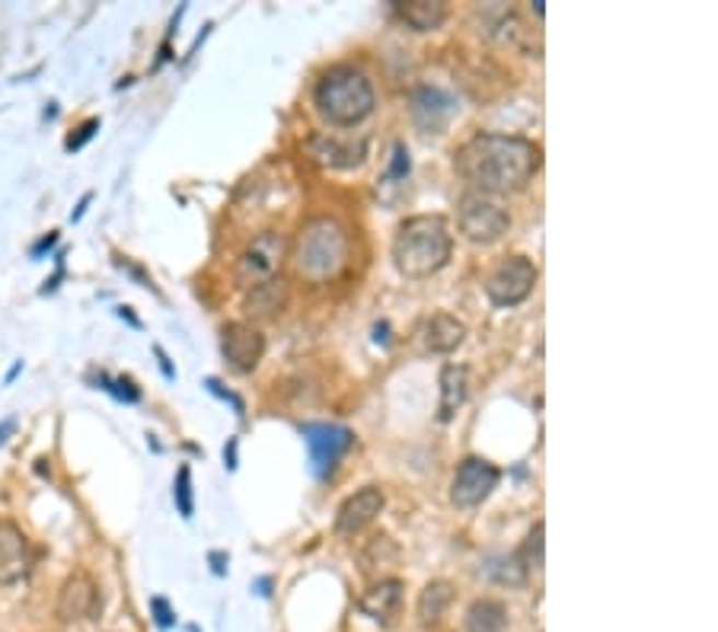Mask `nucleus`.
<instances>
[{
	"instance_id": "26",
	"label": "nucleus",
	"mask_w": 718,
	"mask_h": 632,
	"mask_svg": "<svg viewBox=\"0 0 718 632\" xmlns=\"http://www.w3.org/2000/svg\"><path fill=\"white\" fill-rule=\"evenodd\" d=\"M173 498H176V508L183 518H192L195 512V502H192V470L189 467H180L176 473V485H173Z\"/></svg>"
},
{
	"instance_id": "20",
	"label": "nucleus",
	"mask_w": 718,
	"mask_h": 632,
	"mask_svg": "<svg viewBox=\"0 0 718 632\" xmlns=\"http://www.w3.org/2000/svg\"><path fill=\"white\" fill-rule=\"evenodd\" d=\"M396 13L409 30L435 33L448 20V3L444 0H406V3H396Z\"/></svg>"
},
{
	"instance_id": "3",
	"label": "nucleus",
	"mask_w": 718,
	"mask_h": 632,
	"mask_svg": "<svg viewBox=\"0 0 718 632\" xmlns=\"http://www.w3.org/2000/svg\"><path fill=\"white\" fill-rule=\"evenodd\" d=\"M451 253H454V237L441 215H416L396 227L393 262L406 278L438 275L451 262Z\"/></svg>"
},
{
	"instance_id": "17",
	"label": "nucleus",
	"mask_w": 718,
	"mask_h": 632,
	"mask_svg": "<svg viewBox=\"0 0 718 632\" xmlns=\"http://www.w3.org/2000/svg\"><path fill=\"white\" fill-rule=\"evenodd\" d=\"M285 307H288V281H285L281 275L271 278V281L256 285V288H250L246 298H243V313H246L250 320H259V323L281 317Z\"/></svg>"
},
{
	"instance_id": "30",
	"label": "nucleus",
	"mask_w": 718,
	"mask_h": 632,
	"mask_svg": "<svg viewBox=\"0 0 718 632\" xmlns=\"http://www.w3.org/2000/svg\"><path fill=\"white\" fill-rule=\"evenodd\" d=\"M10 435H13V422L7 418V422H0V445H3V441H7Z\"/></svg>"
},
{
	"instance_id": "22",
	"label": "nucleus",
	"mask_w": 718,
	"mask_h": 632,
	"mask_svg": "<svg viewBox=\"0 0 718 632\" xmlns=\"http://www.w3.org/2000/svg\"><path fill=\"white\" fill-rule=\"evenodd\" d=\"M508 630V607L495 597H479L466 610V632H505Z\"/></svg>"
},
{
	"instance_id": "4",
	"label": "nucleus",
	"mask_w": 718,
	"mask_h": 632,
	"mask_svg": "<svg viewBox=\"0 0 718 632\" xmlns=\"http://www.w3.org/2000/svg\"><path fill=\"white\" fill-rule=\"evenodd\" d=\"M313 100H316L320 115L329 125H339V128L361 125L378 103L368 74H361L358 68H348V65H336V68H329L326 74L320 77V83L313 90Z\"/></svg>"
},
{
	"instance_id": "5",
	"label": "nucleus",
	"mask_w": 718,
	"mask_h": 632,
	"mask_svg": "<svg viewBox=\"0 0 718 632\" xmlns=\"http://www.w3.org/2000/svg\"><path fill=\"white\" fill-rule=\"evenodd\" d=\"M456 230L476 246H491L511 230V211L486 192H463L456 202Z\"/></svg>"
},
{
	"instance_id": "9",
	"label": "nucleus",
	"mask_w": 718,
	"mask_h": 632,
	"mask_svg": "<svg viewBox=\"0 0 718 632\" xmlns=\"http://www.w3.org/2000/svg\"><path fill=\"white\" fill-rule=\"evenodd\" d=\"M303 441L310 450V463L316 476H329L351 447V432L341 425H303Z\"/></svg>"
},
{
	"instance_id": "23",
	"label": "nucleus",
	"mask_w": 718,
	"mask_h": 632,
	"mask_svg": "<svg viewBox=\"0 0 718 632\" xmlns=\"http://www.w3.org/2000/svg\"><path fill=\"white\" fill-rule=\"evenodd\" d=\"M396 565H399V547H396V540L386 537V533L371 537V543L361 550V572H364V575H378V582L383 578V572H390V568H396Z\"/></svg>"
},
{
	"instance_id": "14",
	"label": "nucleus",
	"mask_w": 718,
	"mask_h": 632,
	"mask_svg": "<svg viewBox=\"0 0 718 632\" xmlns=\"http://www.w3.org/2000/svg\"><path fill=\"white\" fill-rule=\"evenodd\" d=\"M33 568V547L23 527L0 521V585H16Z\"/></svg>"
},
{
	"instance_id": "10",
	"label": "nucleus",
	"mask_w": 718,
	"mask_h": 632,
	"mask_svg": "<svg viewBox=\"0 0 718 632\" xmlns=\"http://www.w3.org/2000/svg\"><path fill=\"white\" fill-rule=\"evenodd\" d=\"M224 361L236 374H253L265 355V335L253 323H228L221 330Z\"/></svg>"
},
{
	"instance_id": "21",
	"label": "nucleus",
	"mask_w": 718,
	"mask_h": 632,
	"mask_svg": "<svg viewBox=\"0 0 718 632\" xmlns=\"http://www.w3.org/2000/svg\"><path fill=\"white\" fill-rule=\"evenodd\" d=\"M470 397V371L463 365H448L441 371V406H438V418L451 422L456 410L466 403Z\"/></svg>"
},
{
	"instance_id": "11",
	"label": "nucleus",
	"mask_w": 718,
	"mask_h": 632,
	"mask_svg": "<svg viewBox=\"0 0 718 632\" xmlns=\"http://www.w3.org/2000/svg\"><path fill=\"white\" fill-rule=\"evenodd\" d=\"M306 157L326 170H355L368 160V138H358V141H341L336 135H323V131H313L306 138Z\"/></svg>"
},
{
	"instance_id": "27",
	"label": "nucleus",
	"mask_w": 718,
	"mask_h": 632,
	"mask_svg": "<svg viewBox=\"0 0 718 632\" xmlns=\"http://www.w3.org/2000/svg\"><path fill=\"white\" fill-rule=\"evenodd\" d=\"M390 180H406L409 176V150L406 145H396L393 148V163H390Z\"/></svg>"
},
{
	"instance_id": "2",
	"label": "nucleus",
	"mask_w": 718,
	"mask_h": 632,
	"mask_svg": "<svg viewBox=\"0 0 718 632\" xmlns=\"http://www.w3.org/2000/svg\"><path fill=\"white\" fill-rule=\"evenodd\" d=\"M288 260L294 262V272L310 285H326L339 278L351 260V240L348 230L336 218H310L301 223Z\"/></svg>"
},
{
	"instance_id": "8",
	"label": "nucleus",
	"mask_w": 718,
	"mask_h": 632,
	"mask_svg": "<svg viewBox=\"0 0 718 632\" xmlns=\"http://www.w3.org/2000/svg\"><path fill=\"white\" fill-rule=\"evenodd\" d=\"M498 480H501V473L495 463L483 460V457H466L456 467L454 483H451V502L456 508H476L489 498Z\"/></svg>"
},
{
	"instance_id": "25",
	"label": "nucleus",
	"mask_w": 718,
	"mask_h": 632,
	"mask_svg": "<svg viewBox=\"0 0 718 632\" xmlns=\"http://www.w3.org/2000/svg\"><path fill=\"white\" fill-rule=\"evenodd\" d=\"M489 575L498 582V585H508V588H521V585H528V572L521 568L518 556L498 559V562L489 568Z\"/></svg>"
},
{
	"instance_id": "12",
	"label": "nucleus",
	"mask_w": 718,
	"mask_h": 632,
	"mask_svg": "<svg viewBox=\"0 0 718 632\" xmlns=\"http://www.w3.org/2000/svg\"><path fill=\"white\" fill-rule=\"evenodd\" d=\"M55 613H58L61 623H80V620L100 613V585L93 582L90 572L68 575V582H65L61 591H58Z\"/></svg>"
},
{
	"instance_id": "28",
	"label": "nucleus",
	"mask_w": 718,
	"mask_h": 632,
	"mask_svg": "<svg viewBox=\"0 0 718 632\" xmlns=\"http://www.w3.org/2000/svg\"><path fill=\"white\" fill-rule=\"evenodd\" d=\"M151 610L153 617H157V627H160V630H170V627L176 623V617H173V610H170V604H166L163 597H153Z\"/></svg>"
},
{
	"instance_id": "6",
	"label": "nucleus",
	"mask_w": 718,
	"mask_h": 632,
	"mask_svg": "<svg viewBox=\"0 0 718 632\" xmlns=\"http://www.w3.org/2000/svg\"><path fill=\"white\" fill-rule=\"evenodd\" d=\"M288 250H291V243L281 230H259L236 260V285L243 291H250L263 281L278 278L281 265L288 260Z\"/></svg>"
},
{
	"instance_id": "16",
	"label": "nucleus",
	"mask_w": 718,
	"mask_h": 632,
	"mask_svg": "<svg viewBox=\"0 0 718 632\" xmlns=\"http://www.w3.org/2000/svg\"><path fill=\"white\" fill-rule=\"evenodd\" d=\"M403 591H406V585L399 578H380L361 597V613L378 620L380 627H393V620L399 617V607H403Z\"/></svg>"
},
{
	"instance_id": "24",
	"label": "nucleus",
	"mask_w": 718,
	"mask_h": 632,
	"mask_svg": "<svg viewBox=\"0 0 718 632\" xmlns=\"http://www.w3.org/2000/svg\"><path fill=\"white\" fill-rule=\"evenodd\" d=\"M543 550H546V524L536 521L533 524V530L524 537L521 550L514 553L518 562H521V568H524L528 575L530 572H540V568H543Z\"/></svg>"
},
{
	"instance_id": "1",
	"label": "nucleus",
	"mask_w": 718,
	"mask_h": 632,
	"mask_svg": "<svg viewBox=\"0 0 718 632\" xmlns=\"http://www.w3.org/2000/svg\"><path fill=\"white\" fill-rule=\"evenodd\" d=\"M460 180L473 192L511 195L524 192L540 170V148L518 135H491L479 131L454 153Z\"/></svg>"
},
{
	"instance_id": "13",
	"label": "nucleus",
	"mask_w": 718,
	"mask_h": 632,
	"mask_svg": "<svg viewBox=\"0 0 718 632\" xmlns=\"http://www.w3.org/2000/svg\"><path fill=\"white\" fill-rule=\"evenodd\" d=\"M386 505V495L380 485H364L355 495H348L336 512V533L339 537H358L364 527L378 521Z\"/></svg>"
},
{
	"instance_id": "19",
	"label": "nucleus",
	"mask_w": 718,
	"mask_h": 632,
	"mask_svg": "<svg viewBox=\"0 0 718 632\" xmlns=\"http://www.w3.org/2000/svg\"><path fill=\"white\" fill-rule=\"evenodd\" d=\"M454 595L456 591L451 582H444V578H438V582H428V585L421 588V595H418V604H416L418 623H421L425 630L438 627V623L444 620V613L451 610Z\"/></svg>"
},
{
	"instance_id": "18",
	"label": "nucleus",
	"mask_w": 718,
	"mask_h": 632,
	"mask_svg": "<svg viewBox=\"0 0 718 632\" xmlns=\"http://www.w3.org/2000/svg\"><path fill=\"white\" fill-rule=\"evenodd\" d=\"M463 338H466V323L451 313H435L421 326V345L425 352H435V355H451L463 345Z\"/></svg>"
},
{
	"instance_id": "7",
	"label": "nucleus",
	"mask_w": 718,
	"mask_h": 632,
	"mask_svg": "<svg viewBox=\"0 0 718 632\" xmlns=\"http://www.w3.org/2000/svg\"><path fill=\"white\" fill-rule=\"evenodd\" d=\"M533 285H536V265L528 256H505L491 268L483 288L495 307H518L533 295Z\"/></svg>"
},
{
	"instance_id": "29",
	"label": "nucleus",
	"mask_w": 718,
	"mask_h": 632,
	"mask_svg": "<svg viewBox=\"0 0 718 632\" xmlns=\"http://www.w3.org/2000/svg\"><path fill=\"white\" fill-rule=\"evenodd\" d=\"M96 128H100V118H90V122H83V125H80V128H77V131H80V135H77V138H71V141H68V150L83 148V145H86V141H90V138H93V131H96Z\"/></svg>"
},
{
	"instance_id": "15",
	"label": "nucleus",
	"mask_w": 718,
	"mask_h": 632,
	"mask_svg": "<svg viewBox=\"0 0 718 632\" xmlns=\"http://www.w3.org/2000/svg\"><path fill=\"white\" fill-rule=\"evenodd\" d=\"M454 112V100L438 87H421L413 96V118H416L418 128L428 131V135H441L451 125Z\"/></svg>"
}]
</instances>
